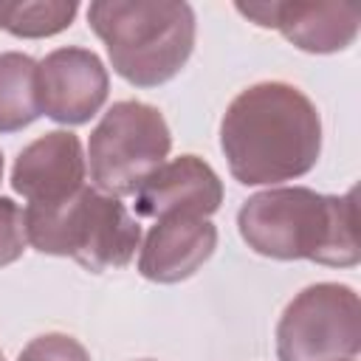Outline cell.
<instances>
[{"instance_id":"2e32d148","label":"cell","mask_w":361,"mask_h":361,"mask_svg":"<svg viewBox=\"0 0 361 361\" xmlns=\"http://www.w3.org/2000/svg\"><path fill=\"white\" fill-rule=\"evenodd\" d=\"M8 8H11V0H0V28H6V17H8Z\"/></svg>"},{"instance_id":"ffe728a7","label":"cell","mask_w":361,"mask_h":361,"mask_svg":"<svg viewBox=\"0 0 361 361\" xmlns=\"http://www.w3.org/2000/svg\"><path fill=\"white\" fill-rule=\"evenodd\" d=\"M144 361H149V358H144Z\"/></svg>"},{"instance_id":"30bf717a","label":"cell","mask_w":361,"mask_h":361,"mask_svg":"<svg viewBox=\"0 0 361 361\" xmlns=\"http://www.w3.org/2000/svg\"><path fill=\"white\" fill-rule=\"evenodd\" d=\"M87 161L82 141L71 130H51L20 149L11 169V189L28 206H51L85 189Z\"/></svg>"},{"instance_id":"6da1fadb","label":"cell","mask_w":361,"mask_h":361,"mask_svg":"<svg viewBox=\"0 0 361 361\" xmlns=\"http://www.w3.org/2000/svg\"><path fill=\"white\" fill-rule=\"evenodd\" d=\"M220 149L243 186H274L307 175L322 152L316 104L288 82L240 90L220 121Z\"/></svg>"},{"instance_id":"ac0fdd59","label":"cell","mask_w":361,"mask_h":361,"mask_svg":"<svg viewBox=\"0 0 361 361\" xmlns=\"http://www.w3.org/2000/svg\"><path fill=\"white\" fill-rule=\"evenodd\" d=\"M347 361H355V358H347Z\"/></svg>"},{"instance_id":"d6986e66","label":"cell","mask_w":361,"mask_h":361,"mask_svg":"<svg viewBox=\"0 0 361 361\" xmlns=\"http://www.w3.org/2000/svg\"><path fill=\"white\" fill-rule=\"evenodd\" d=\"M0 361H3V353H0Z\"/></svg>"},{"instance_id":"4fadbf2b","label":"cell","mask_w":361,"mask_h":361,"mask_svg":"<svg viewBox=\"0 0 361 361\" xmlns=\"http://www.w3.org/2000/svg\"><path fill=\"white\" fill-rule=\"evenodd\" d=\"M79 11L76 0H23L11 3L6 17V31L23 39L54 37L65 31Z\"/></svg>"},{"instance_id":"7c38bea8","label":"cell","mask_w":361,"mask_h":361,"mask_svg":"<svg viewBox=\"0 0 361 361\" xmlns=\"http://www.w3.org/2000/svg\"><path fill=\"white\" fill-rule=\"evenodd\" d=\"M39 116L37 59L20 51L0 54V133H17Z\"/></svg>"},{"instance_id":"5bb4252c","label":"cell","mask_w":361,"mask_h":361,"mask_svg":"<svg viewBox=\"0 0 361 361\" xmlns=\"http://www.w3.org/2000/svg\"><path fill=\"white\" fill-rule=\"evenodd\" d=\"M17 361H90V353L68 333H42L20 350Z\"/></svg>"},{"instance_id":"7a4b0ae2","label":"cell","mask_w":361,"mask_h":361,"mask_svg":"<svg viewBox=\"0 0 361 361\" xmlns=\"http://www.w3.org/2000/svg\"><path fill=\"white\" fill-rule=\"evenodd\" d=\"M245 245L271 259H310L330 268L358 262L355 192L319 195L307 186H276L251 195L237 212Z\"/></svg>"},{"instance_id":"ba28073f","label":"cell","mask_w":361,"mask_h":361,"mask_svg":"<svg viewBox=\"0 0 361 361\" xmlns=\"http://www.w3.org/2000/svg\"><path fill=\"white\" fill-rule=\"evenodd\" d=\"M234 8L259 28H276L288 42L307 54H336L350 48L361 25V6L355 3L262 0L234 3Z\"/></svg>"},{"instance_id":"5b68a950","label":"cell","mask_w":361,"mask_h":361,"mask_svg":"<svg viewBox=\"0 0 361 361\" xmlns=\"http://www.w3.org/2000/svg\"><path fill=\"white\" fill-rule=\"evenodd\" d=\"M172 149V133L164 113L147 102L124 99L107 107L87 141V166L93 189L124 197L135 195L144 178L158 169Z\"/></svg>"},{"instance_id":"9a60e30c","label":"cell","mask_w":361,"mask_h":361,"mask_svg":"<svg viewBox=\"0 0 361 361\" xmlns=\"http://www.w3.org/2000/svg\"><path fill=\"white\" fill-rule=\"evenodd\" d=\"M25 217L11 197H0V268L11 265L25 251Z\"/></svg>"},{"instance_id":"3957f363","label":"cell","mask_w":361,"mask_h":361,"mask_svg":"<svg viewBox=\"0 0 361 361\" xmlns=\"http://www.w3.org/2000/svg\"><path fill=\"white\" fill-rule=\"evenodd\" d=\"M87 25L104 42L113 71L135 87H158L180 73L195 48V11L189 3L96 0Z\"/></svg>"},{"instance_id":"8992f818","label":"cell","mask_w":361,"mask_h":361,"mask_svg":"<svg viewBox=\"0 0 361 361\" xmlns=\"http://www.w3.org/2000/svg\"><path fill=\"white\" fill-rule=\"evenodd\" d=\"M361 350V302L350 285L316 282L279 316V361H347Z\"/></svg>"},{"instance_id":"277c9868","label":"cell","mask_w":361,"mask_h":361,"mask_svg":"<svg viewBox=\"0 0 361 361\" xmlns=\"http://www.w3.org/2000/svg\"><path fill=\"white\" fill-rule=\"evenodd\" d=\"M25 240L51 257H73L82 268L102 274L124 268L141 248V226L121 203L93 186L51 206H25Z\"/></svg>"},{"instance_id":"9c48e42d","label":"cell","mask_w":361,"mask_h":361,"mask_svg":"<svg viewBox=\"0 0 361 361\" xmlns=\"http://www.w3.org/2000/svg\"><path fill=\"white\" fill-rule=\"evenodd\" d=\"M223 203V180L197 155H180L152 169L135 192V217H212Z\"/></svg>"},{"instance_id":"52a82bcc","label":"cell","mask_w":361,"mask_h":361,"mask_svg":"<svg viewBox=\"0 0 361 361\" xmlns=\"http://www.w3.org/2000/svg\"><path fill=\"white\" fill-rule=\"evenodd\" d=\"M110 76L90 48L65 45L37 62L39 107L56 124H85L107 102Z\"/></svg>"},{"instance_id":"8fae6325","label":"cell","mask_w":361,"mask_h":361,"mask_svg":"<svg viewBox=\"0 0 361 361\" xmlns=\"http://www.w3.org/2000/svg\"><path fill=\"white\" fill-rule=\"evenodd\" d=\"M217 248V226L206 217H161L138 251V274L158 285L189 279Z\"/></svg>"},{"instance_id":"e0dca14e","label":"cell","mask_w":361,"mask_h":361,"mask_svg":"<svg viewBox=\"0 0 361 361\" xmlns=\"http://www.w3.org/2000/svg\"><path fill=\"white\" fill-rule=\"evenodd\" d=\"M0 180H3V152H0Z\"/></svg>"}]
</instances>
